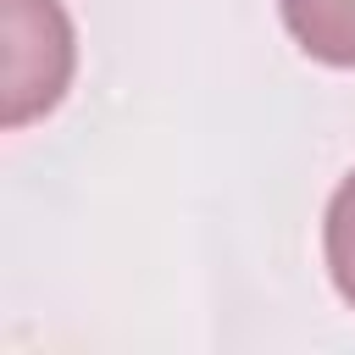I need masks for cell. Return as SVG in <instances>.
Wrapping results in <instances>:
<instances>
[{
	"label": "cell",
	"mask_w": 355,
	"mask_h": 355,
	"mask_svg": "<svg viewBox=\"0 0 355 355\" xmlns=\"http://www.w3.org/2000/svg\"><path fill=\"white\" fill-rule=\"evenodd\" d=\"M277 11L311 61L355 72V0H277Z\"/></svg>",
	"instance_id": "2"
},
{
	"label": "cell",
	"mask_w": 355,
	"mask_h": 355,
	"mask_svg": "<svg viewBox=\"0 0 355 355\" xmlns=\"http://www.w3.org/2000/svg\"><path fill=\"white\" fill-rule=\"evenodd\" d=\"M322 250H327V277L338 300L355 311V172L333 189L327 216H322Z\"/></svg>",
	"instance_id": "3"
},
{
	"label": "cell",
	"mask_w": 355,
	"mask_h": 355,
	"mask_svg": "<svg viewBox=\"0 0 355 355\" xmlns=\"http://www.w3.org/2000/svg\"><path fill=\"white\" fill-rule=\"evenodd\" d=\"M0 22H6V128H22L44 111L61 105L67 83H72V22L61 11V0H0Z\"/></svg>",
	"instance_id": "1"
}]
</instances>
